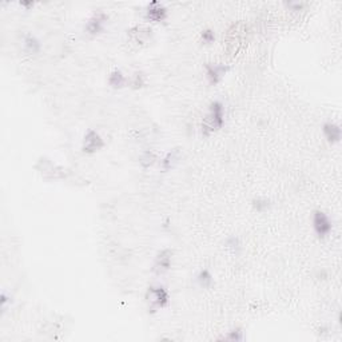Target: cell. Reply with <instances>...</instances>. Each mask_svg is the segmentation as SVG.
Here are the masks:
<instances>
[{
  "label": "cell",
  "mask_w": 342,
  "mask_h": 342,
  "mask_svg": "<svg viewBox=\"0 0 342 342\" xmlns=\"http://www.w3.org/2000/svg\"><path fill=\"white\" fill-rule=\"evenodd\" d=\"M225 124V110L223 104L218 100H215L210 104L209 111L202 120V134L209 136L214 134L223 127Z\"/></svg>",
  "instance_id": "cell-1"
},
{
  "label": "cell",
  "mask_w": 342,
  "mask_h": 342,
  "mask_svg": "<svg viewBox=\"0 0 342 342\" xmlns=\"http://www.w3.org/2000/svg\"><path fill=\"white\" fill-rule=\"evenodd\" d=\"M146 299L151 310H155V309H163L164 306H167L170 295L163 286H151L148 287L146 293Z\"/></svg>",
  "instance_id": "cell-2"
},
{
  "label": "cell",
  "mask_w": 342,
  "mask_h": 342,
  "mask_svg": "<svg viewBox=\"0 0 342 342\" xmlns=\"http://www.w3.org/2000/svg\"><path fill=\"white\" fill-rule=\"evenodd\" d=\"M313 227H314L315 234L318 235L319 238H325L330 234L333 225L327 214H325L323 211L317 210L313 214Z\"/></svg>",
  "instance_id": "cell-3"
},
{
  "label": "cell",
  "mask_w": 342,
  "mask_h": 342,
  "mask_svg": "<svg viewBox=\"0 0 342 342\" xmlns=\"http://www.w3.org/2000/svg\"><path fill=\"white\" fill-rule=\"evenodd\" d=\"M103 146L104 142L102 139V136L96 131H94V130H88L87 134L84 135L83 146H82L83 152H86V154H94V152L99 151L100 148H103Z\"/></svg>",
  "instance_id": "cell-4"
},
{
  "label": "cell",
  "mask_w": 342,
  "mask_h": 342,
  "mask_svg": "<svg viewBox=\"0 0 342 342\" xmlns=\"http://www.w3.org/2000/svg\"><path fill=\"white\" fill-rule=\"evenodd\" d=\"M171 259H173V251L170 249H163L156 254L155 262H154V271L156 274H163L170 269Z\"/></svg>",
  "instance_id": "cell-5"
},
{
  "label": "cell",
  "mask_w": 342,
  "mask_h": 342,
  "mask_svg": "<svg viewBox=\"0 0 342 342\" xmlns=\"http://www.w3.org/2000/svg\"><path fill=\"white\" fill-rule=\"evenodd\" d=\"M146 18L151 22H162L167 18V10L159 2H152L147 6Z\"/></svg>",
  "instance_id": "cell-6"
},
{
  "label": "cell",
  "mask_w": 342,
  "mask_h": 342,
  "mask_svg": "<svg viewBox=\"0 0 342 342\" xmlns=\"http://www.w3.org/2000/svg\"><path fill=\"white\" fill-rule=\"evenodd\" d=\"M229 67L223 66V64H207L206 66V74L207 79L210 82V84L219 83L225 74L227 72Z\"/></svg>",
  "instance_id": "cell-7"
},
{
  "label": "cell",
  "mask_w": 342,
  "mask_h": 342,
  "mask_svg": "<svg viewBox=\"0 0 342 342\" xmlns=\"http://www.w3.org/2000/svg\"><path fill=\"white\" fill-rule=\"evenodd\" d=\"M322 131L329 143H338L339 139H341V127L333 122H327V123L323 124Z\"/></svg>",
  "instance_id": "cell-8"
},
{
  "label": "cell",
  "mask_w": 342,
  "mask_h": 342,
  "mask_svg": "<svg viewBox=\"0 0 342 342\" xmlns=\"http://www.w3.org/2000/svg\"><path fill=\"white\" fill-rule=\"evenodd\" d=\"M106 15L104 14H95V15L92 16L91 19L88 20L87 23V31L90 32V34H92V35H96V34H99L102 30H103V24L104 22H106Z\"/></svg>",
  "instance_id": "cell-9"
},
{
  "label": "cell",
  "mask_w": 342,
  "mask_h": 342,
  "mask_svg": "<svg viewBox=\"0 0 342 342\" xmlns=\"http://www.w3.org/2000/svg\"><path fill=\"white\" fill-rule=\"evenodd\" d=\"M148 32H151V31H150V30H147V28L136 26V27H134V28H131V30H130L128 35L131 36L132 39L135 40L136 43H143V42H146V39H147Z\"/></svg>",
  "instance_id": "cell-10"
},
{
  "label": "cell",
  "mask_w": 342,
  "mask_h": 342,
  "mask_svg": "<svg viewBox=\"0 0 342 342\" xmlns=\"http://www.w3.org/2000/svg\"><path fill=\"white\" fill-rule=\"evenodd\" d=\"M108 83L115 88L123 87L124 84H126V78H124V75L119 71V70H115V71H112L111 74H110Z\"/></svg>",
  "instance_id": "cell-11"
},
{
  "label": "cell",
  "mask_w": 342,
  "mask_h": 342,
  "mask_svg": "<svg viewBox=\"0 0 342 342\" xmlns=\"http://www.w3.org/2000/svg\"><path fill=\"white\" fill-rule=\"evenodd\" d=\"M24 47H26V50H27L30 54H36V52L40 50V44L35 36L28 35L27 38H26V40H24Z\"/></svg>",
  "instance_id": "cell-12"
},
{
  "label": "cell",
  "mask_w": 342,
  "mask_h": 342,
  "mask_svg": "<svg viewBox=\"0 0 342 342\" xmlns=\"http://www.w3.org/2000/svg\"><path fill=\"white\" fill-rule=\"evenodd\" d=\"M198 282L202 287H210L213 283V277H211L210 271L202 270L198 274Z\"/></svg>",
  "instance_id": "cell-13"
},
{
  "label": "cell",
  "mask_w": 342,
  "mask_h": 342,
  "mask_svg": "<svg viewBox=\"0 0 342 342\" xmlns=\"http://www.w3.org/2000/svg\"><path fill=\"white\" fill-rule=\"evenodd\" d=\"M214 39H215V35H214V32H213V30H205V31L202 32L203 43L210 44L214 42Z\"/></svg>",
  "instance_id": "cell-14"
},
{
  "label": "cell",
  "mask_w": 342,
  "mask_h": 342,
  "mask_svg": "<svg viewBox=\"0 0 342 342\" xmlns=\"http://www.w3.org/2000/svg\"><path fill=\"white\" fill-rule=\"evenodd\" d=\"M134 79H135V82H132V84L136 86V87H140L139 84H143V82H142V74H139V72H136L135 76H134Z\"/></svg>",
  "instance_id": "cell-15"
}]
</instances>
